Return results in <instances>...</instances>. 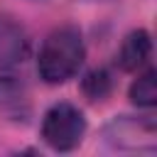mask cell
I'll list each match as a JSON object with an SVG mask.
<instances>
[{
    "instance_id": "cell-1",
    "label": "cell",
    "mask_w": 157,
    "mask_h": 157,
    "mask_svg": "<svg viewBox=\"0 0 157 157\" xmlns=\"http://www.w3.org/2000/svg\"><path fill=\"white\" fill-rule=\"evenodd\" d=\"M83 56H86V49H83L81 32L69 25L59 27L49 32V37L39 49V56H37L39 78L47 83H64L71 76H76V71L83 64Z\"/></svg>"
},
{
    "instance_id": "cell-2",
    "label": "cell",
    "mask_w": 157,
    "mask_h": 157,
    "mask_svg": "<svg viewBox=\"0 0 157 157\" xmlns=\"http://www.w3.org/2000/svg\"><path fill=\"white\" fill-rule=\"evenodd\" d=\"M83 132L86 118L71 103H54L42 118V140L56 152L74 150L81 142Z\"/></svg>"
},
{
    "instance_id": "cell-3",
    "label": "cell",
    "mask_w": 157,
    "mask_h": 157,
    "mask_svg": "<svg viewBox=\"0 0 157 157\" xmlns=\"http://www.w3.org/2000/svg\"><path fill=\"white\" fill-rule=\"evenodd\" d=\"M105 140L113 150H123V152H152L157 147L152 118L147 120H137L128 115L115 118L105 128Z\"/></svg>"
},
{
    "instance_id": "cell-4",
    "label": "cell",
    "mask_w": 157,
    "mask_h": 157,
    "mask_svg": "<svg viewBox=\"0 0 157 157\" xmlns=\"http://www.w3.org/2000/svg\"><path fill=\"white\" fill-rule=\"evenodd\" d=\"M27 49H29V39L25 29L15 20L0 15V71H7L22 64L27 56Z\"/></svg>"
},
{
    "instance_id": "cell-5",
    "label": "cell",
    "mask_w": 157,
    "mask_h": 157,
    "mask_svg": "<svg viewBox=\"0 0 157 157\" xmlns=\"http://www.w3.org/2000/svg\"><path fill=\"white\" fill-rule=\"evenodd\" d=\"M152 54V39L145 29H135L130 32L123 44H120V52H118V64L123 71H137L147 64Z\"/></svg>"
},
{
    "instance_id": "cell-6",
    "label": "cell",
    "mask_w": 157,
    "mask_h": 157,
    "mask_svg": "<svg viewBox=\"0 0 157 157\" xmlns=\"http://www.w3.org/2000/svg\"><path fill=\"white\" fill-rule=\"evenodd\" d=\"M155 69H147L145 74H140L132 86H130V101L137 108H152L157 103V78H155Z\"/></svg>"
},
{
    "instance_id": "cell-7",
    "label": "cell",
    "mask_w": 157,
    "mask_h": 157,
    "mask_svg": "<svg viewBox=\"0 0 157 157\" xmlns=\"http://www.w3.org/2000/svg\"><path fill=\"white\" fill-rule=\"evenodd\" d=\"M108 91H110V76H108L105 69H93L91 74H86V78H83V93L91 101L103 98Z\"/></svg>"
}]
</instances>
